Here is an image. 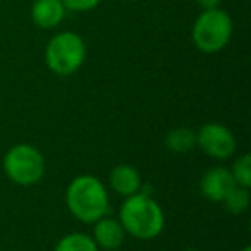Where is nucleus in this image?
<instances>
[{"mask_svg":"<svg viewBox=\"0 0 251 251\" xmlns=\"http://www.w3.org/2000/svg\"><path fill=\"white\" fill-rule=\"evenodd\" d=\"M119 222L127 234L136 239H155L165 226L162 206L150 195L136 193L124 200L119 212Z\"/></svg>","mask_w":251,"mask_h":251,"instance_id":"nucleus-1","label":"nucleus"},{"mask_svg":"<svg viewBox=\"0 0 251 251\" xmlns=\"http://www.w3.org/2000/svg\"><path fill=\"white\" fill-rule=\"evenodd\" d=\"M66 203L79 222L95 224L108 212V193L95 176H77L67 186Z\"/></svg>","mask_w":251,"mask_h":251,"instance_id":"nucleus-2","label":"nucleus"},{"mask_svg":"<svg viewBox=\"0 0 251 251\" xmlns=\"http://www.w3.org/2000/svg\"><path fill=\"white\" fill-rule=\"evenodd\" d=\"M232 36V19L224 9H208L196 18L191 40L203 53H217L227 47Z\"/></svg>","mask_w":251,"mask_h":251,"instance_id":"nucleus-3","label":"nucleus"},{"mask_svg":"<svg viewBox=\"0 0 251 251\" xmlns=\"http://www.w3.org/2000/svg\"><path fill=\"white\" fill-rule=\"evenodd\" d=\"M84 60H86V43L77 33H57L47 43L45 62L57 76H71L77 73Z\"/></svg>","mask_w":251,"mask_h":251,"instance_id":"nucleus-4","label":"nucleus"},{"mask_svg":"<svg viewBox=\"0 0 251 251\" xmlns=\"http://www.w3.org/2000/svg\"><path fill=\"white\" fill-rule=\"evenodd\" d=\"M4 172L19 186H33L42 181L45 174V158L35 147L19 143L4 157Z\"/></svg>","mask_w":251,"mask_h":251,"instance_id":"nucleus-5","label":"nucleus"},{"mask_svg":"<svg viewBox=\"0 0 251 251\" xmlns=\"http://www.w3.org/2000/svg\"><path fill=\"white\" fill-rule=\"evenodd\" d=\"M196 145L201 148L203 153L217 160H226L232 157L237 148L236 136L230 133L229 127L219 122H208L201 126L196 133Z\"/></svg>","mask_w":251,"mask_h":251,"instance_id":"nucleus-6","label":"nucleus"},{"mask_svg":"<svg viewBox=\"0 0 251 251\" xmlns=\"http://www.w3.org/2000/svg\"><path fill=\"white\" fill-rule=\"evenodd\" d=\"M236 186L234 177L230 174L229 169L224 167H213L203 174L200 188H201V195L206 200L215 203H222L224 198L227 196V193Z\"/></svg>","mask_w":251,"mask_h":251,"instance_id":"nucleus-7","label":"nucleus"},{"mask_svg":"<svg viewBox=\"0 0 251 251\" xmlns=\"http://www.w3.org/2000/svg\"><path fill=\"white\" fill-rule=\"evenodd\" d=\"M126 239V230L121 226V222L115 219H107L101 217L95 222L93 229V241L101 250H117L122 246Z\"/></svg>","mask_w":251,"mask_h":251,"instance_id":"nucleus-8","label":"nucleus"},{"mask_svg":"<svg viewBox=\"0 0 251 251\" xmlns=\"http://www.w3.org/2000/svg\"><path fill=\"white\" fill-rule=\"evenodd\" d=\"M66 18V7L60 0H35L31 5V19L38 28L52 29Z\"/></svg>","mask_w":251,"mask_h":251,"instance_id":"nucleus-9","label":"nucleus"},{"mask_svg":"<svg viewBox=\"0 0 251 251\" xmlns=\"http://www.w3.org/2000/svg\"><path fill=\"white\" fill-rule=\"evenodd\" d=\"M108 184L114 189L117 195L121 196H131L140 193L141 189V177L138 174V171L133 167V165L122 164L117 165L110 171V176H108Z\"/></svg>","mask_w":251,"mask_h":251,"instance_id":"nucleus-10","label":"nucleus"},{"mask_svg":"<svg viewBox=\"0 0 251 251\" xmlns=\"http://www.w3.org/2000/svg\"><path fill=\"white\" fill-rule=\"evenodd\" d=\"M165 147L174 153H186L196 147V133L189 127H176L165 136Z\"/></svg>","mask_w":251,"mask_h":251,"instance_id":"nucleus-11","label":"nucleus"},{"mask_svg":"<svg viewBox=\"0 0 251 251\" xmlns=\"http://www.w3.org/2000/svg\"><path fill=\"white\" fill-rule=\"evenodd\" d=\"M53 251H98L97 243L93 237L83 232H71L59 239Z\"/></svg>","mask_w":251,"mask_h":251,"instance_id":"nucleus-12","label":"nucleus"},{"mask_svg":"<svg viewBox=\"0 0 251 251\" xmlns=\"http://www.w3.org/2000/svg\"><path fill=\"white\" fill-rule=\"evenodd\" d=\"M222 203L232 215H243L250 208V191H248V188L236 184L227 193V196L224 198Z\"/></svg>","mask_w":251,"mask_h":251,"instance_id":"nucleus-13","label":"nucleus"},{"mask_svg":"<svg viewBox=\"0 0 251 251\" xmlns=\"http://www.w3.org/2000/svg\"><path fill=\"white\" fill-rule=\"evenodd\" d=\"M234 177V182L237 186H243V188L250 189L251 186V155L244 153L234 162L232 171H230Z\"/></svg>","mask_w":251,"mask_h":251,"instance_id":"nucleus-14","label":"nucleus"},{"mask_svg":"<svg viewBox=\"0 0 251 251\" xmlns=\"http://www.w3.org/2000/svg\"><path fill=\"white\" fill-rule=\"evenodd\" d=\"M66 7V11L73 12H88L93 11L95 7L100 5L101 0H60Z\"/></svg>","mask_w":251,"mask_h":251,"instance_id":"nucleus-15","label":"nucleus"},{"mask_svg":"<svg viewBox=\"0 0 251 251\" xmlns=\"http://www.w3.org/2000/svg\"><path fill=\"white\" fill-rule=\"evenodd\" d=\"M195 2L203 9V11L217 9V7H220V4H222V0H195Z\"/></svg>","mask_w":251,"mask_h":251,"instance_id":"nucleus-16","label":"nucleus"},{"mask_svg":"<svg viewBox=\"0 0 251 251\" xmlns=\"http://www.w3.org/2000/svg\"><path fill=\"white\" fill-rule=\"evenodd\" d=\"M241 251H251V246H244V248H243V250H241Z\"/></svg>","mask_w":251,"mask_h":251,"instance_id":"nucleus-17","label":"nucleus"},{"mask_svg":"<svg viewBox=\"0 0 251 251\" xmlns=\"http://www.w3.org/2000/svg\"><path fill=\"white\" fill-rule=\"evenodd\" d=\"M186 251H198V250H195V248H189V250H186Z\"/></svg>","mask_w":251,"mask_h":251,"instance_id":"nucleus-18","label":"nucleus"}]
</instances>
